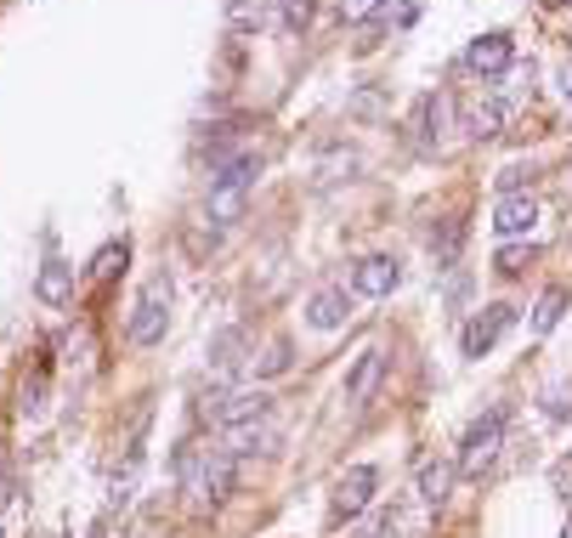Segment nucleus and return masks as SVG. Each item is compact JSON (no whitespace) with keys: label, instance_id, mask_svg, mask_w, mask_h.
Listing matches in <instances>:
<instances>
[{"label":"nucleus","instance_id":"1","mask_svg":"<svg viewBox=\"0 0 572 538\" xmlns=\"http://www.w3.org/2000/svg\"><path fill=\"white\" fill-rule=\"evenodd\" d=\"M170 301H176V278L154 272V283L142 289V301L131 312V346H159L165 329H170Z\"/></svg>","mask_w":572,"mask_h":538},{"label":"nucleus","instance_id":"2","mask_svg":"<svg viewBox=\"0 0 572 538\" xmlns=\"http://www.w3.org/2000/svg\"><path fill=\"white\" fill-rule=\"evenodd\" d=\"M505 408H493V414H482L470 431H465V443H459V459H454V470L459 476H482L493 459H499V448H505Z\"/></svg>","mask_w":572,"mask_h":538},{"label":"nucleus","instance_id":"3","mask_svg":"<svg viewBox=\"0 0 572 538\" xmlns=\"http://www.w3.org/2000/svg\"><path fill=\"white\" fill-rule=\"evenodd\" d=\"M272 414V397L267 391H216V397L199 403V420L227 431V425H245V420H267Z\"/></svg>","mask_w":572,"mask_h":538},{"label":"nucleus","instance_id":"4","mask_svg":"<svg viewBox=\"0 0 572 538\" xmlns=\"http://www.w3.org/2000/svg\"><path fill=\"white\" fill-rule=\"evenodd\" d=\"M374 487H379L374 465H352V470H341V476H335V494H329V510H335V521L363 516V510L374 505Z\"/></svg>","mask_w":572,"mask_h":538},{"label":"nucleus","instance_id":"5","mask_svg":"<svg viewBox=\"0 0 572 538\" xmlns=\"http://www.w3.org/2000/svg\"><path fill=\"white\" fill-rule=\"evenodd\" d=\"M187 494L199 505H221L232 494V459L227 454H205V459H187Z\"/></svg>","mask_w":572,"mask_h":538},{"label":"nucleus","instance_id":"6","mask_svg":"<svg viewBox=\"0 0 572 538\" xmlns=\"http://www.w3.org/2000/svg\"><path fill=\"white\" fill-rule=\"evenodd\" d=\"M516 323V307H505V301H493V307H482L470 323H465V340H459V352L465 358H488L493 346H499V334Z\"/></svg>","mask_w":572,"mask_h":538},{"label":"nucleus","instance_id":"7","mask_svg":"<svg viewBox=\"0 0 572 538\" xmlns=\"http://www.w3.org/2000/svg\"><path fill=\"white\" fill-rule=\"evenodd\" d=\"M397 278H403V267H397L392 256H363V261L352 267V296H368V301H386L392 289H397Z\"/></svg>","mask_w":572,"mask_h":538},{"label":"nucleus","instance_id":"8","mask_svg":"<svg viewBox=\"0 0 572 538\" xmlns=\"http://www.w3.org/2000/svg\"><path fill=\"white\" fill-rule=\"evenodd\" d=\"M539 227V199L533 193H505L499 210H493V232L499 238H528Z\"/></svg>","mask_w":572,"mask_h":538},{"label":"nucleus","instance_id":"9","mask_svg":"<svg viewBox=\"0 0 572 538\" xmlns=\"http://www.w3.org/2000/svg\"><path fill=\"white\" fill-rule=\"evenodd\" d=\"M379 380H386V352L368 346V352L352 363V374H346V403H352V408H368L374 391H379Z\"/></svg>","mask_w":572,"mask_h":538},{"label":"nucleus","instance_id":"10","mask_svg":"<svg viewBox=\"0 0 572 538\" xmlns=\"http://www.w3.org/2000/svg\"><path fill=\"white\" fill-rule=\"evenodd\" d=\"M272 443H278V425L272 420H245V425H227L221 454L227 459H245V454H267Z\"/></svg>","mask_w":572,"mask_h":538},{"label":"nucleus","instance_id":"11","mask_svg":"<svg viewBox=\"0 0 572 538\" xmlns=\"http://www.w3.org/2000/svg\"><path fill=\"white\" fill-rule=\"evenodd\" d=\"M346 318H352V289H312V296H306V323L312 329L335 334Z\"/></svg>","mask_w":572,"mask_h":538},{"label":"nucleus","instance_id":"12","mask_svg":"<svg viewBox=\"0 0 572 538\" xmlns=\"http://www.w3.org/2000/svg\"><path fill=\"white\" fill-rule=\"evenodd\" d=\"M516 63V45H510V34H482V40H470V52H465V69L470 74H505Z\"/></svg>","mask_w":572,"mask_h":538},{"label":"nucleus","instance_id":"13","mask_svg":"<svg viewBox=\"0 0 572 538\" xmlns=\"http://www.w3.org/2000/svg\"><path fill=\"white\" fill-rule=\"evenodd\" d=\"M505 125H510V108L499 103V96H476V103H465V131H470L476 142L505 136Z\"/></svg>","mask_w":572,"mask_h":538},{"label":"nucleus","instance_id":"14","mask_svg":"<svg viewBox=\"0 0 572 538\" xmlns=\"http://www.w3.org/2000/svg\"><path fill=\"white\" fill-rule=\"evenodd\" d=\"M34 301L40 307H69L74 301V267L69 261H45L34 272Z\"/></svg>","mask_w":572,"mask_h":538},{"label":"nucleus","instance_id":"15","mask_svg":"<svg viewBox=\"0 0 572 538\" xmlns=\"http://www.w3.org/2000/svg\"><path fill=\"white\" fill-rule=\"evenodd\" d=\"M245 205H250V187H238V182H210V193H205V216L216 227L238 221V216H245Z\"/></svg>","mask_w":572,"mask_h":538},{"label":"nucleus","instance_id":"16","mask_svg":"<svg viewBox=\"0 0 572 538\" xmlns=\"http://www.w3.org/2000/svg\"><path fill=\"white\" fill-rule=\"evenodd\" d=\"M454 482H459V470H454V465L425 459V465H419V499L431 505V510H443V505L454 499Z\"/></svg>","mask_w":572,"mask_h":538},{"label":"nucleus","instance_id":"17","mask_svg":"<svg viewBox=\"0 0 572 538\" xmlns=\"http://www.w3.org/2000/svg\"><path fill=\"white\" fill-rule=\"evenodd\" d=\"M238 369H245V329H221L210 340V374L216 380H232Z\"/></svg>","mask_w":572,"mask_h":538},{"label":"nucleus","instance_id":"18","mask_svg":"<svg viewBox=\"0 0 572 538\" xmlns=\"http://www.w3.org/2000/svg\"><path fill=\"white\" fill-rule=\"evenodd\" d=\"M561 318H566V289L555 283V289H544V296H539V307L528 312V334H533V340H544V334H550Z\"/></svg>","mask_w":572,"mask_h":538},{"label":"nucleus","instance_id":"19","mask_svg":"<svg viewBox=\"0 0 572 538\" xmlns=\"http://www.w3.org/2000/svg\"><path fill=\"white\" fill-rule=\"evenodd\" d=\"M267 18H272L267 0H227V29H238V34H261Z\"/></svg>","mask_w":572,"mask_h":538},{"label":"nucleus","instance_id":"20","mask_svg":"<svg viewBox=\"0 0 572 538\" xmlns=\"http://www.w3.org/2000/svg\"><path fill=\"white\" fill-rule=\"evenodd\" d=\"M443 131H448V96H425V103H419V142H425V148H437Z\"/></svg>","mask_w":572,"mask_h":538},{"label":"nucleus","instance_id":"21","mask_svg":"<svg viewBox=\"0 0 572 538\" xmlns=\"http://www.w3.org/2000/svg\"><path fill=\"white\" fill-rule=\"evenodd\" d=\"M278 18H283V29H312V18H318V0H278Z\"/></svg>","mask_w":572,"mask_h":538},{"label":"nucleus","instance_id":"22","mask_svg":"<svg viewBox=\"0 0 572 538\" xmlns=\"http://www.w3.org/2000/svg\"><path fill=\"white\" fill-rule=\"evenodd\" d=\"M45 414V374L23 380V397H18V420H40Z\"/></svg>","mask_w":572,"mask_h":538},{"label":"nucleus","instance_id":"23","mask_svg":"<svg viewBox=\"0 0 572 538\" xmlns=\"http://www.w3.org/2000/svg\"><path fill=\"white\" fill-rule=\"evenodd\" d=\"M295 358H290V340H272L267 346V358H256V380H272V374H283Z\"/></svg>","mask_w":572,"mask_h":538},{"label":"nucleus","instance_id":"24","mask_svg":"<svg viewBox=\"0 0 572 538\" xmlns=\"http://www.w3.org/2000/svg\"><path fill=\"white\" fill-rule=\"evenodd\" d=\"M397 521H403V510H374L368 521L352 527V538H386V532H397Z\"/></svg>","mask_w":572,"mask_h":538},{"label":"nucleus","instance_id":"25","mask_svg":"<svg viewBox=\"0 0 572 538\" xmlns=\"http://www.w3.org/2000/svg\"><path fill=\"white\" fill-rule=\"evenodd\" d=\"M18 527H23V499L0 494V538H18Z\"/></svg>","mask_w":572,"mask_h":538},{"label":"nucleus","instance_id":"26","mask_svg":"<svg viewBox=\"0 0 572 538\" xmlns=\"http://www.w3.org/2000/svg\"><path fill=\"white\" fill-rule=\"evenodd\" d=\"M379 7H386V0H335V12H341L346 23H368Z\"/></svg>","mask_w":572,"mask_h":538},{"label":"nucleus","instance_id":"27","mask_svg":"<svg viewBox=\"0 0 572 538\" xmlns=\"http://www.w3.org/2000/svg\"><path fill=\"white\" fill-rule=\"evenodd\" d=\"M119 261H125V244H108V250L91 261V278H114L119 272Z\"/></svg>","mask_w":572,"mask_h":538},{"label":"nucleus","instance_id":"28","mask_svg":"<svg viewBox=\"0 0 572 538\" xmlns=\"http://www.w3.org/2000/svg\"><path fill=\"white\" fill-rule=\"evenodd\" d=\"M63 363H69V369H85V363H91V334H85V329L69 334V358H63Z\"/></svg>","mask_w":572,"mask_h":538},{"label":"nucleus","instance_id":"29","mask_svg":"<svg viewBox=\"0 0 572 538\" xmlns=\"http://www.w3.org/2000/svg\"><path fill=\"white\" fill-rule=\"evenodd\" d=\"M341 170H357V154H329L323 159V182H341Z\"/></svg>","mask_w":572,"mask_h":538},{"label":"nucleus","instance_id":"30","mask_svg":"<svg viewBox=\"0 0 572 538\" xmlns=\"http://www.w3.org/2000/svg\"><path fill=\"white\" fill-rule=\"evenodd\" d=\"M459 238H465V232H459V221H454L448 232H437V238H431V244H437V256H443V261H454V256H459Z\"/></svg>","mask_w":572,"mask_h":538},{"label":"nucleus","instance_id":"31","mask_svg":"<svg viewBox=\"0 0 572 538\" xmlns=\"http://www.w3.org/2000/svg\"><path fill=\"white\" fill-rule=\"evenodd\" d=\"M528 261H533V250H528V244H516V250H505V256H499V272H521Z\"/></svg>","mask_w":572,"mask_h":538},{"label":"nucleus","instance_id":"32","mask_svg":"<svg viewBox=\"0 0 572 538\" xmlns=\"http://www.w3.org/2000/svg\"><path fill=\"white\" fill-rule=\"evenodd\" d=\"M561 85H566V96H572V69H566V80H561Z\"/></svg>","mask_w":572,"mask_h":538},{"label":"nucleus","instance_id":"33","mask_svg":"<svg viewBox=\"0 0 572 538\" xmlns=\"http://www.w3.org/2000/svg\"><path fill=\"white\" fill-rule=\"evenodd\" d=\"M561 538H572V521H566V532H561Z\"/></svg>","mask_w":572,"mask_h":538}]
</instances>
